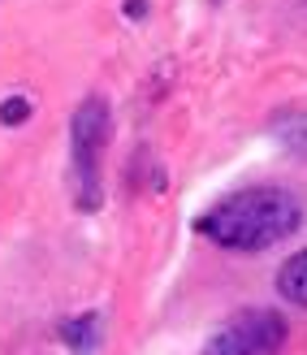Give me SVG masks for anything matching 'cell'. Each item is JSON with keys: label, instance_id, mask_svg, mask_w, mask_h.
<instances>
[{"label": "cell", "instance_id": "1", "mask_svg": "<svg viewBox=\"0 0 307 355\" xmlns=\"http://www.w3.org/2000/svg\"><path fill=\"white\" fill-rule=\"evenodd\" d=\"M303 225V204L286 187H247L195 217V234L225 252H268Z\"/></svg>", "mask_w": 307, "mask_h": 355}, {"label": "cell", "instance_id": "2", "mask_svg": "<svg viewBox=\"0 0 307 355\" xmlns=\"http://www.w3.org/2000/svg\"><path fill=\"white\" fill-rule=\"evenodd\" d=\"M113 130V113H108L104 96H87L74 117H69V195L82 212H96L104 200L100 187V156Z\"/></svg>", "mask_w": 307, "mask_h": 355}, {"label": "cell", "instance_id": "3", "mask_svg": "<svg viewBox=\"0 0 307 355\" xmlns=\"http://www.w3.org/2000/svg\"><path fill=\"white\" fill-rule=\"evenodd\" d=\"M290 325L273 308H247L204 343V355H281Z\"/></svg>", "mask_w": 307, "mask_h": 355}, {"label": "cell", "instance_id": "4", "mask_svg": "<svg viewBox=\"0 0 307 355\" xmlns=\"http://www.w3.org/2000/svg\"><path fill=\"white\" fill-rule=\"evenodd\" d=\"M277 291H281L286 304L307 308V247H303V252H295V256L277 269Z\"/></svg>", "mask_w": 307, "mask_h": 355}, {"label": "cell", "instance_id": "5", "mask_svg": "<svg viewBox=\"0 0 307 355\" xmlns=\"http://www.w3.org/2000/svg\"><path fill=\"white\" fill-rule=\"evenodd\" d=\"M61 338L74 347V351L87 355V351L100 343V316H96V312H87V316H78V321H65V325H61Z\"/></svg>", "mask_w": 307, "mask_h": 355}, {"label": "cell", "instance_id": "6", "mask_svg": "<svg viewBox=\"0 0 307 355\" xmlns=\"http://www.w3.org/2000/svg\"><path fill=\"white\" fill-rule=\"evenodd\" d=\"M30 109L35 104L26 96H9V100H0V121H5V126H22V121L30 117Z\"/></svg>", "mask_w": 307, "mask_h": 355}, {"label": "cell", "instance_id": "7", "mask_svg": "<svg viewBox=\"0 0 307 355\" xmlns=\"http://www.w3.org/2000/svg\"><path fill=\"white\" fill-rule=\"evenodd\" d=\"M277 139H281V144L290 148V152H299V156H303V152H307V121H299L290 135H277Z\"/></svg>", "mask_w": 307, "mask_h": 355}, {"label": "cell", "instance_id": "8", "mask_svg": "<svg viewBox=\"0 0 307 355\" xmlns=\"http://www.w3.org/2000/svg\"><path fill=\"white\" fill-rule=\"evenodd\" d=\"M148 13V0H125V17H143Z\"/></svg>", "mask_w": 307, "mask_h": 355}, {"label": "cell", "instance_id": "9", "mask_svg": "<svg viewBox=\"0 0 307 355\" xmlns=\"http://www.w3.org/2000/svg\"><path fill=\"white\" fill-rule=\"evenodd\" d=\"M212 5H221V0H212Z\"/></svg>", "mask_w": 307, "mask_h": 355}]
</instances>
